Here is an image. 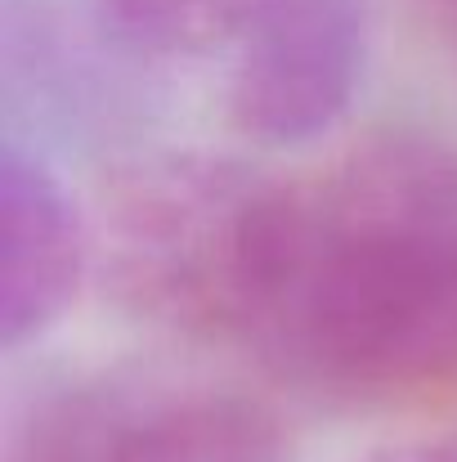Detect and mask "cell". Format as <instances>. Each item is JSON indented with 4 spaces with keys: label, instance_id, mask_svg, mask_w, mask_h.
I'll return each mask as SVG.
<instances>
[{
    "label": "cell",
    "instance_id": "6da1fadb",
    "mask_svg": "<svg viewBox=\"0 0 457 462\" xmlns=\"http://www.w3.org/2000/svg\"><path fill=\"white\" fill-rule=\"evenodd\" d=\"M242 350L350 413L453 395L457 149L372 135L283 175Z\"/></svg>",
    "mask_w": 457,
    "mask_h": 462
},
{
    "label": "cell",
    "instance_id": "7a4b0ae2",
    "mask_svg": "<svg viewBox=\"0 0 457 462\" xmlns=\"http://www.w3.org/2000/svg\"><path fill=\"white\" fill-rule=\"evenodd\" d=\"M283 175L220 153H149L104 180L90 243L113 301L175 337L247 341Z\"/></svg>",
    "mask_w": 457,
    "mask_h": 462
},
{
    "label": "cell",
    "instance_id": "3957f363",
    "mask_svg": "<svg viewBox=\"0 0 457 462\" xmlns=\"http://www.w3.org/2000/svg\"><path fill=\"white\" fill-rule=\"evenodd\" d=\"M5 462H288V445L238 386L113 364L41 382L9 418Z\"/></svg>",
    "mask_w": 457,
    "mask_h": 462
},
{
    "label": "cell",
    "instance_id": "277c9868",
    "mask_svg": "<svg viewBox=\"0 0 457 462\" xmlns=\"http://www.w3.org/2000/svg\"><path fill=\"white\" fill-rule=\"evenodd\" d=\"M368 27V0H265L233 45V126L270 149L318 140L363 81Z\"/></svg>",
    "mask_w": 457,
    "mask_h": 462
},
{
    "label": "cell",
    "instance_id": "5b68a950",
    "mask_svg": "<svg viewBox=\"0 0 457 462\" xmlns=\"http://www.w3.org/2000/svg\"><path fill=\"white\" fill-rule=\"evenodd\" d=\"M0 341L5 350H18L68 314L95 265V243L90 220L77 211L63 180L18 144H5L0 162Z\"/></svg>",
    "mask_w": 457,
    "mask_h": 462
},
{
    "label": "cell",
    "instance_id": "8992f818",
    "mask_svg": "<svg viewBox=\"0 0 457 462\" xmlns=\"http://www.w3.org/2000/svg\"><path fill=\"white\" fill-rule=\"evenodd\" d=\"M104 27L140 54L197 59L238 45L265 0H95Z\"/></svg>",
    "mask_w": 457,
    "mask_h": 462
},
{
    "label": "cell",
    "instance_id": "52a82bcc",
    "mask_svg": "<svg viewBox=\"0 0 457 462\" xmlns=\"http://www.w3.org/2000/svg\"><path fill=\"white\" fill-rule=\"evenodd\" d=\"M372 462H457V431H440V436H422L408 445H395Z\"/></svg>",
    "mask_w": 457,
    "mask_h": 462
},
{
    "label": "cell",
    "instance_id": "ba28073f",
    "mask_svg": "<svg viewBox=\"0 0 457 462\" xmlns=\"http://www.w3.org/2000/svg\"><path fill=\"white\" fill-rule=\"evenodd\" d=\"M426 5L435 9V18H440V23L457 36V0H426Z\"/></svg>",
    "mask_w": 457,
    "mask_h": 462
}]
</instances>
